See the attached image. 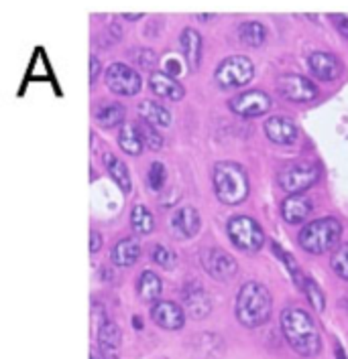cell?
<instances>
[{"mask_svg":"<svg viewBox=\"0 0 348 359\" xmlns=\"http://www.w3.org/2000/svg\"><path fill=\"white\" fill-rule=\"evenodd\" d=\"M281 331L291 345V349L304 358H314L322 347L320 331L311 319V315L304 309H297V306L285 309L281 313Z\"/></svg>","mask_w":348,"mask_h":359,"instance_id":"6da1fadb","label":"cell"},{"mask_svg":"<svg viewBox=\"0 0 348 359\" xmlns=\"http://www.w3.org/2000/svg\"><path fill=\"white\" fill-rule=\"evenodd\" d=\"M273 301L267 286L261 283H247L240 286L236 297V319L247 329H257L269 321Z\"/></svg>","mask_w":348,"mask_h":359,"instance_id":"7a4b0ae2","label":"cell"},{"mask_svg":"<svg viewBox=\"0 0 348 359\" xmlns=\"http://www.w3.org/2000/svg\"><path fill=\"white\" fill-rule=\"evenodd\" d=\"M212 183L216 197L224 205H238L249 197V175L238 163H216L212 170Z\"/></svg>","mask_w":348,"mask_h":359,"instance_id":"3957f363","label":"cell"},{"mask_svg":"<svg viewBox=\"0 0 348 359\" xmlns=\"http://www.w3.org/2000/svg\"><path fill=\"white\" fill-rule=\"evenodd\" d=\"M340 238H342V224L334 217L314 219L297 236L299 246L316 256H322L326 252L336 250Z\"/></svg>","mask_w":348,"mask_h":359,"instance_id":"277c9868","label":"cell"},{"mask_svg":"<svg viewBox=\"0 0 348 359\" xmlns=\"http://www.w3.org/2000/svg\"><path fill=\"white\" fill-rule=\"evenodd\" d=\"M228 238L234 246L243 252H257L261 250L265 242V233L263 227L259 226L249 215H236L226 224Z\"/></svg>","mask_w":348,"mask_h":359,"instance_id":"5b68a950","label":"cell"},{"mask_svg":"<svg viewBox=\"0 0 348 359\" xmlns=\"http://www.w3.org/2000/svg\"><path fill=\"white\" fill-rule=\"evenodd\" d=\"M252 76H254V65H252L251 59L245 55H232L226 57L218 65V69L214 74V79H216V83L220 88L228 90V88H243V86H247L252 79Z\"/></svg>","mask_w":348,"mask_h":359,"instance_id":"8992f818","label":"cell"},{"mask_svg":"<svg viewBox=\"0 0 348 359\" xmlns=\"http://www.w3.org/2000/svg\"><path fill=\"white\" fill-rule=\"evenodd\" d=\"M318 179H320V169L314 163H293L283 167L277 175L279 187L290 195H299L302 191L309 189Z\"/></svg>","mask_w":348,"mask_h":359,"instance_id":"52a82bcc","label":"cell"},{"mask_svg":"<svg viewBox=\"0 0 348 359\" xmlns=\"http://www.w3.org/2000/svg\"><path fill=\"white\" fill-rule=\"evenodd\" d=\"M200 260H202L206 274L212 276L214 280H220V283L231 280L232 276L236 274V270H238L234 256H231L222 248H204L202 254H200Z\"/></svg>","mask_w":348,"mask_h":359,"instance_id":"ba28073f","label":"cell"},{"mask_svg":"<svg viewBox=\"0 0 348 359\" xmlns=\"http://www.w3.org/2000/svg\"><path fill=\"white\" fill-rule=\"evenodd\" d=\"M106 86L110 92L118 95H136L143 88V79L136 74L133 67L124 65V63H112L106 69Z\"/></svg>","mask_w":348,"mask_h":359,"instance_id":"9c48e42d","label":"cell"},{"mask_svg":"<svg viewBox=\"0 0 348 359\" xmlns=\"http://www.w3.org/2000/svg\"><path fill=\"white\" fill-rule=\"evenodd\" d=\"M181 304L188 317H192L193 321H202L210 315L212 311V301L208 297V292L204 290V286L200 283H188L181 290Z\"/></svg>","mask_w":348,"mask_h":359,"instance_id":"30bf717a","label":"cell"},{"mask_svg":"<svg viewBox=\"0 0 348 359\" xmlns=\"http://www.w3.org/2000/svg\"><path fill=\"white\" fill-rule=\"evenodd\" d=\"M231 110L243 118H259L271 110V97L261 90H249L232 97Z\"/></svg>","mask_w":348,"mask_h":359,"instance_id":"8fae6325","label":"cell"},{"mask_svg":"<svg viewBox=\"0 0 348 359\" xmlns=\"http://www.w3.org/2000/svg\"><path fill=\"white\" fill-rule=\"evenodd\" d=\"M277 90L285 100L295 102V104H304V102H311L318 90L316 86L309 81L308 77L295 76V74H288L277 79Z\"/></svg>","mask_w":348,"mask_h":359,"instance_id":"7c38bea8","label":"cell"},{"mask_svg":"<svg viewBox=\"0 0 348 359\" xmlns=\"http://www.w3.org/2000/svg\"><path fill=\"white\" fill-rule=\"evenodd\" d=\"M308 67L320 81H334L342 76L344 65L338 57L328 51H316L308 57Z\"/></svg>","mask_w":348,"mask_h":359,"instance_id":"4fadbf2b","label":"cell"},{"mask_svg":"<svg viewBox=\"0 0 348 359\" xmlns=\"http://www.w3.org/2000/svg\"><path fill=\"white\" fill-rule=\"evenodd\" d=\"M151 319L165 331H177L186 323V311L174 301H157L151 309Z\"/></svg>","mask_w":348,"mask_h":359,"instance_id":"5bb4252c","label":"cell"},{"mask_svg":"<svg viewBox=\"0 0 348 359\" xmlns=\"http://www.w3.org/2000/svg\"><path fill=\"white\" fill-rule=\"evenodd\" d=\"M169 229L175 240H190L200 229V213L193 208H179L169 217Z\"/></svg>","mask_w":348,"mask_h":359,"instance_id":"9a60e30c","label":"cell"},{"mask_svg":"<svg viewBox=\"0 0 348 359\" xmlns=\"http://www.w3.org/2000/svg\"><path fill=\"white\" fill-rule=\"evenodd\" d=\"M149 88L157 97L167 100V102H179L186 95L183 86L165 72H153L149 77Z\"/></svg>","mask_w":348,"mask_h":359,"instance_id":"2e32d148","label":"cell"},{"mask_svg":"<svg viewBox=\"0 0 348 359\" xmlns=\"http://www.w3.org/2000/svg\"><path fill=\"white\" fill-rule=\"evenodd\" d=\"M265 134L275 144H293L297 140V126L285 116H275L265 122Z\"/></svg>","mask_w":348,"mask_h":359,"instance_id":"e0dca14e","label":"cell"},{"mask_svg":"<svg viewBox=\"0 0 348 359\" xmlns=\"http://www.w3.org/2000/svg\"><path fill=\"white\" fill-rule=\"evenodd\" d=\"M98 349L102 353L104 359H118L120 358V329L118 325L112 321H108L106 325H102L96 331Z\"/></svg>","mask_w":348,"mask_h":359,"instance_id":"ac0fdd59","label":"cell"},{"mask_svg":"<svg viewBox=\"0 0 348 359\" xmlns=\"http://www.w3.org/2000/svg\"><path fill=\"white\" fill-rule=\"evenodd\" d=\"M309 213H311V201L306 195H290L281 203V217L290 226H297V224L306 222Z\"/></svg>","mask_w":348,"mask_h":359,"instance_id":"d6986e66","label":"cell"},{"mask_svg":"<svg viewBox=\"0 0 348 359\" xmlns=\"http://www.w3.org/2000/svg\"><path fill=\"white\" fill-rule=\"evenodd\" d=\"M179 49L188 63V69L195 72L202 59V37L195 29H183L179 35Z\"/></svg>","mask_w":348,"mask_h":359,"instance_id":"ffe728a7","label":"cell"},{"mask_svg":"<svg viewBox=\"0 0 348 359\" xmlns=\"http://www.w3.org/2000/svg\"><path fill=\"white\" fill-rule=\"evenodd\" d=\"M138 256H141V244L136 242L135 238H122V240H118L115 248H112V252H110V260L118 268L133 266L138 260Z\"/></svg>","mask_w":348,"mask_h":359,"instance_id":"44dd1931","label":"cell"},{"mask_svg":"<svg viewBox=\"0 0 348 359\" xmlns=\"http://www.w3.org/2000/svg\"><path fill=\"white\" fill-rule=\"evenodd\" d=\"M138 116H141V120L149 122L155 128H167L172 124V114L167 112V108H163L159 102H153V100H145L138 104Z\"/></svg>","mask_w":348,"mask_h":359,"instance_id":"7402d4cb","label":"cell"},{"mask_svg":"<svg viewBox=\"0 0 348 359\" xmlns=\"http://www.w3.org/2000/svg\"><path fill=\"white\" fill-rule=\"evenodd\" d=\"M104 167L108 170V175L115 179V183L120 187L122 193H131V189H133L131 172H129V167L118 156H115L112 152H106L104 154Z\"/></svg>","mask_w":348,"mask_h":359,"instance_id":"603a6c76","label":"cell"},{"mask_svg":"<svg viewBox=\"0 0 348 359\" xmlns=\"http://www.w3.org/2000/svg\"><path fill=\"white\" fill-rule=\"evenodd\" d=\"M161 290H163V283H161V278L155 274L153 270L141 272L138 283H136V292H138V297L145 303H155L161 297Z\"/></svg>","mask_w":348,"mask_h":359,"instance_id":"cb8c5ba5","label":"cell"},{"mask_svg":"<svg viewBox=\"0 0 348 359\" xmlns=\"http://www.w3.org/2000/svg\"><path fill=\"white\" fill-rule=\"evenodd\" d=\"M118 147L127 154L138 156L141 152L145 151V142L141 138V134L136 130L135 124H124L118 133Z\"/></svg>","mask_w":348,"mask_h":359,"instance_id":"d4e9b609","label":"cell"},{"mask_svg":"<svg viewBox=\"0 0 348 359\" xmlns=\"http://www.w3.org/2000/svg\"><path fill=\"white\" fill-rule=\"evenodd\" d=\"M96 122L102 128H115L124 122V108L116 102H104L96 110Z\"/></svg>","mask_w":348,"mask_h":359,"instance_id":"484cf974","label":"cell"},{"mask_svg":"<svg viewBox=\"0 0 348 359\" xmlns=\"http://www.w3.org/2000/svg\"><path fill=\"white\" fill-rule=\"evenodd\" d=\"M238 37L245 45L249 47H261L267 39V31L261 22L257 20H247L243 25H238Z\"/></svg>","mask_w":348,"mask_h":359,"instance_id":"4316f807","label":"cell"},{"mask_svg":"<svg viewBox=\"0 0 348 359\" xmlns=\"http://www.w3.org/2000/svg\"><path fill=\"white\" fill-rule=\"evenodd\" d=\"M131 227L138 236H149L155 229L153 213L145 205H135L131 211Z\"/></svg>","mask_w":348,"mask_h":359,"instance_id":"83f0119b","label":"cell"},{"mask_svg":"<svg viewBox=\"0 0 348 359\" xmlns=\"http://www.w3.org/2000/svg\"><path fill=\"white\" fill-rule=\"evenodd\" d=\"M136 130L141 134V138H143V142H145V147L149 149V151H161L163 149V136L157 133V128L151 126L149 122H145V120H138L135 122Z\"/></svg>","mask_w":348,"mask_h":359,"instance_id":"f1b7e54d","label":"cell"},{"mask_svg":"<svg viewBox=\"0 0 348 359\" xmlns=\"http://www.w3.org/2000/svg\"><path fill=\"white\" fill-rule=\"evenodd\" d=\"M299 286L306 290V294H308V301H309V304L314 306V311H316V313H322V311L326 309V297H324L322 288L314 283L311 278H306V276L302 278Z\"/></svg>","mask_w":348,"mask_h":359,"instance_id":"f546056e","label":"cell"},{"mask_svg":"<svg viewBox=\"0 0 348 359\" xmlns=\"http://www.w3.org/2000/svg\"><path fill=\"white\" fill-rule=\"evenodd\" d=\"M330 266L334 270V274L342 280H348V244L338 246L332 252V258H330Z\"/></svg>","mask_w":348,"mask_h":359,"instance_id":"4dcf8cb0","label":"cell"},{"mask_svg":"<svg viewBox=\"0 0 348 359\" xmlns=\"http://www.w3.org/2000/svg\"><path fill=\"white\" fill-rule=\"evenodd\" d=\"M153 262L155 264H159L161 268H165V270H172L177 262V256H175V252L172 248L163 246V244H157L153 248Z\"/></svg>","mask_w":348,"mask_h":359,"instance_id":"1f68e13d","label":"cell"},{"mask_svg":"<svg viewBox=\"0 0 348 359\" xmlns=\"http://www.w3.org/2000/svg\"><path fill=\"white\" fill-rule=\"evenodd\" d=\"M165 179H167L165 165H163V163H153V165L149 167V172H147L149 187L153 191H161L163 189V185H165Z\"/></svg>","mask_w":348,"mask_h":359,"instance_id":"d6a6232c","label":"cell"},{"mask_svg":"<svg viewBox=\"0 0 348 359\" xmlns=\"http://www.w3.org/2000/svg\"><path fill=\"white\" fill-rule=\"evenodd\" d=\"M135 55L136 59H138V65H141V67H147V69H151V67L155 65V61H157V59H155V53L151 51V49H141V51L135 53Z\"/></svg>","mask_w":348,"mask_h":359,"instance_id":"836d02e7","label":"cell"},{"mask_svg":"<svg viewBox=\"0 0 348 359\" xmlns=\"http://www.w3.org/2000/svg\"><path fill=\"white\" fill-rule=\"evenodd\" d=\"M332 19H334V25H336V29L348 37V15H332Z\"/></svg>","mask_w":348,"mask_h":359,"instance_id":"e575fe53","label":"cell"},{"mask_svg":"<svg viewBox=\"0 0 348 359\" xmlns=\"http://www.w3.org/2000/svg\"><path fill=\"white\" fill-rule=\"evenodd\" d=\"M100 248H102V236L98 233L96 229H92L90 231V252L96 254V252H100Z\"/></svg>","mask_w":348,"mask_h":359,"instance_id":"d590c367","label":"cell"},{"mask_svg":"<svg viewBox=\"0 0 348 359\" xmlns=\"http://www.w3.org/2000/svg\"><path fill=\"white\" fill-rule=\"evenodd\" d=\"M98 74H100V61L96 55L90 57V83H96Z\"/></svg>","mask_w":348,"mask_h":359,"instance_id":"8d00e7d4","label":"cell"},{"mask_svg":"<svg viewBox=\"0 0 348 359\" xmlns=\"http://www.w3.org/2000/svg\"><path fill=\"white\" fill-rule=\"evenodd\" d=\"M122 17H124V19H129V20H138V19H143V15H141V13H135V15H131V13H124Z\"/></svg>","mask_w":348,"mask_h":359,"instance_id":"74e56055","label":"cell"},{"mask_svg":"<svg viewBox=\"0 0 348 359\" xmlns=\"http://www.w3.org/2000/svg\"><path fill=\"white\" fill-rule=\"evenodd\" d=\"M90 359H104V358H100V355L96 353V349H92V351H90Z\"/></svg>","mask_w":348,"mask_h":359,"instance_id":"f35d334b","label":"cell"}]
</instances>
